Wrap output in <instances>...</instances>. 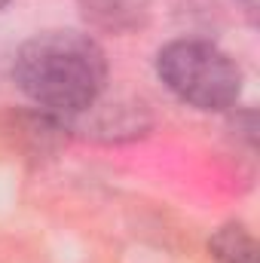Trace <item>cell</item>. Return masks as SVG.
<instances>
[{"mask_svg": "<svg viewBox=\"0 0 260 263\" xmlns=\"http://www.w3.org/2000/svg\"><path fill=\"white\" fill-rule=\"evenodd\" d=\"M107 55L92 34L49 28L28 37L12 59L15 89L43 114L77 120L107 89Z\"/></svg>", "mask_w": 260, "mask_h": 263, "instance_id": "cell-1", "label": "cell"}, {"mask_svg": "<svg viewBox=\"0 0 260 263\" xmlns=\"http://www.w3.org/2000/svg\"><path fill=\"white\" fill-rule=\"evenodd\" d=\"M159 83L187 107L202 114L233 110L242 98L245 73L239 62L205 37H178L156 49Z\"/></svg>", "mask_w": 260, "mask_h": 263, "instance_id": "cell-2", "label": "cell"}, {"mask_svg": "<svg viewBox=\"0 0 260 263\" xmlns=\"http://www.w3.org/2000/svg\"><path fill=\"white\" fill-rule=\"evenodd\" d=\"M83 22L110 37H129L150 25L153 0H77Z\"/></svg>", "mask_w": 260, "mask_h": 263, "instance_id": "cell-3", "label": "cell"}, {"mask_svg": "<svg viewBox=\"0 0 260 263\" xmlns=\"http://www.w3.org/2000/svg\"><path fill=\"white\" fill-rule=\"evenodd\" d=\"M211 263H257V242L245 223H224L208 239Z\"/></svg>", "mask_w": 260, "mask_h": 263, "instance_id": "cell-4", "label": "cell"}, {"mask_svg": "<svg viewBox=\"0 0 260 263\" xmlns=\"http://www.w3.org/2000/svg\"><path fill=\"white\" fill-rule=\"evenodd\" d=\"M257 6H260V0H236V9L245 15L248 25H257Z\"/></svg>", "mask_w": 260, "mask_h": 263, "instance_id": "cell-5", "label": "cell"}, {"mask_svg": "<svg viewBox=\"0 0 260 263\" xmlns=\"http://www.w3.org/2000/svg\"><path fill=\"white\" fill-rule=\"evenodd\" d=\"M9 3H12V0H0V12H3V9H6Z\"/></svg>", "mask_w": 260, "mask_h": 263, "instance_id": "cell-6", "label": "cell"}]
</instances>
